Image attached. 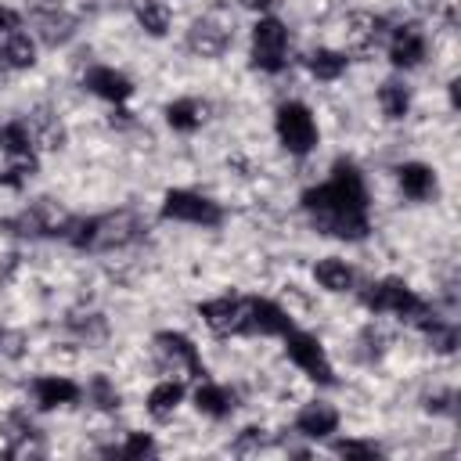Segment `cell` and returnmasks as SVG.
Instances as JSON below:
<instances>
[{
	"label": "cell",
	"mask_w": 461,
	"mask_h": 461,
	"mask_svg": "<svg viewBox=\"0 0 461 461\" xmlns=\"http://www.w3.org/2000/svg\"><path fill=\"white\" fill-rule=\"evenodd\" d=\"M299 209L306 212L310 227L324 238L360 245L375 234L371 220V187L364 169L353 158H335L328 166V176L303 187Z\"/></svg>",
	"instance_id": "1"
},
{
	"label": "cell",
	"mask_w": 461,
	"mask_h": 461,
	"mask_svg": "<svg viewBox=\"0 0 461 461\" xmlns=\"http://www.w3.org/2000/svg\"><path fill=\"white\" fill-rule=\"evenodd\" d=\"M353 295H357V303H360V310L367 317H375V321H396V324H411V321H418L432 306V299L421 295L400 274H382V277L360 281Z\"/></svg>",
	"instance_id": "2"
},
{
	"label": "cell",
	"mask_w": 461,
	"mask_h": 461,
	"mask_svg": "<svg viewBox=\"0 0 461 461\" xmlns=\"http://www.w3.org/2000/svg\"><path fill=\"white\" fill-rule=\"evenodd\" d=\"M249 68L259 76H285L292 68V25L281 14H256L249 25Z\"/></svg>",
	"instance_id": "3"
},
{
	"label": "cell",
	"mask_w": 461,
	"mask_h": 461,
	"mask_svg": "<svg viewBox=\"0 0 461 461\" xmlns=\"http://www.w3.org/2000/svg\"><path fill=\"white\" fill-rule=\"evenodd\" d=\"M270 130H274L277 148L288 158H310L321 148V119L303 97L277 101L274 115H270Z\"/></svg>",
	"instance_id": "4"
},
{
	"label": "cell",
	"mask_w": 461,
	"mask_h": 461,
	"mask_svg": "<svg viewBox=\"0 0 461 461\" xmlns=\"http://www.w3.org/2000/svg\"><path fill=\"white\" fill-rule=\"evenodd\" d=\"M158 220L180 223V227H198V230H216L227 220L223 202L198 187H166L158 198Z\"/></svg>",
	"instance_id": "5"
},
{
	"label": "cell",
	"mask_w": 461,
	"mask_h": 461,
	"mask_svg": "<svg viewBox=\"0 0 461 461\" xmlns=\"http://www.w3.org/2000/svg\"><path fill=\"white\" fill-rule=\"evenodd\" d=\"M148 349H151V360H155L158 375H180L187 382H198V378L209 375L202 346L187 331H180V328H158L151 335Z\"/></svg>",
	"instance_id": "6"
},
{
	"label": "cell",
	"mask_w": 461,
	"mask_h": 461,
	"mask_svg": "<svg viewBox=\"0 0 461 461\" xmlns=\"http://www.w3.org/2000/svg\"><path fill=\"white\" fill-rule=\"evenodd\" d=\"M277 342H281L285 360H288L306 382H313V385H335V382H339V378H335V364H331V357H328V346H324V339H321L317 331L295 324V328L285 331Z\"/></svg>",
	"instance_id": "7"
},
{
	"label": "cell",
	"mask_w": 461,
	"mask_h": 461,
	"mask_svg": "<svg viewBox=\"0 0 461 461\" xmlns=\"http://www.w3.org/2000/svg\"><path fill=\"white\" fill-rule=\"evenodd\" d=\"M429 47H432L429 29L421 22L403 18V22H393L389 25V32L382 40V58H385L389 72L411 76V72H418L429 61Z\"/></svg>",
	"instance_id": "8"
},
{
	"label": "cell",
	"mask_w": 461,
	"mask_h": 461,
	"mask_svg": "<svg viewBox=\"0 0 461 461\" xmlns=\"http://www.w3.org/2000/svg\"><path fill=\"white\" fill-rule=\"evenodd\" d=\"M25 396L36 414H58L83 403V382L65 371H40L25 382Z\"/></svg>",
	"instance_id": "9"
},
{
	"label": "cell",
	"mask_w": 461,
	"mask_h": 461,
	"mask_svg": "<svg viewBox=\"0 0 461 461\" xmlns=\"http://www.w3.org/2000/svg\"><path fill=\"white\" fill-rule=\"evenodd\" d=\"M25 29L40 40V47H47V50H65L72 40H76V32H79V18L61 4V0H40L29 14H25Z\"/></svg>",
	"instance_id": "10"
},
{
	"label": "cell",
	"mask_w": 461,
	"mask_h": 461,
	"mask_svg": "<svg viewBox=\"0 0 461 461\" xmlns=\"http://www.w3.org/2000/svg\"><path fill=\"white\" fill-rule=\"evenodd\" d=\"M79 90L101 104H130L133 94H137V83L126 68L112 65V61H90L83 72H79Z\"/></svg>",
	"instance_id": "11"
},
{
	"label": "cell",
	"mask_w": 461,
	"mask_h": 461,
	"mask_svg": "<svg viewBox=\"0 0 461 461\" xmlns=\"http://www.w3.org/2000/svg\"><path fill=\"white\" fill-rule=\"evenodd\" d=\"M393 187L407 205H436L443 184H439V169L425 158H403L393 166Z\"/></svg>",
	"instance_id": "12"
},
{
	"label": "cell",
	"mask_w": 461,
	"mask_h": 461,
	"mask_svg": "<svg viewBox=\"0 0 461 461\" xmlns=\"http://www.w3.org/2000/svg\"><path fill=\"white\" fill-rule=\"evenodd\" d=\"M144 238V220L133 209L94 212V241L90 252H122Z\"/></svg>",
	"instance_id": "13"
},
{
	"label": "cell",
	"mask_w": 461,
	"mask_h": 461,
	"mask_svg": "<svg viewBox=\"0 0 461 461\" xmlns=\"http://www.w3.org/2000/svg\"><path fill=\"white\" fill-rule=\"evenodd\" d=\"M202 328L216 339H241L245 331V295L238 292H220V295H209L194 306Z\"/></svg>",
	"instance_id": "14"
},
{
	"label": "cell",
	"mask_w": 461,
	"mask_h": 461,
	"mask_svg": "<svg viewBox=\"0 0 461 461\" xmlns=\"http://www.w3.org/2000/svg\"><path fill=\"white\" fill-rule=\"evenodd\" d=\"M295 328L292 310L274 295H245V331L241 339H281Z\"/></svg>",
	"instance_id": "15"
},
{
	"label": "cell",
	"mask_w": 461,
	"mask_h": 461,
	"mask_svg": "<svg viewBox=\"0 0 461 461\" xmlns=\"http://www.w3.org/2000/svg\"><path fill=\"white\" fill-rule=\"evenodd\" d=\"M339 429H342V411L324 396L303 400L292 414V432L306 443H328L331 436H339Z\"/></svg>",
	"instance_id": "16"
},
{
	"label": "cell",
	"mask_w": 461,
	"mask_h": 461,
	"mask_svg": "<svg viewBox=\"0 0 461 461\" xmlns=\"http://www.w3.org/2000/svg\"><path fill=\"white\" fill-rule=\"evenodd\" d=\"M187 403H191V411L198 414V418H205V421H227V418H234L238 414V403H241V396H238V389L234 385H227V382H220V378H198L194 385H191V393H187Z\"/></svg>",
	"instance_id": "17"
},
{
	"label": "cell",
	"mask_w": 461,
	"mask_h": 461,
	"mask_svg": "<svg viewBox=\"0 0 461 461\" xmlns=\"http://www.w3.org/2000/svg\"><path fill=\"white\" fill-rule=\"evenodd\" d=\"M411 328H414L418 342H421L436 360H447V357L457 353V342H461V335H457V321H454L450 313L436 310V303H432L418 321H411Z\"/></svg>",
	"instance_id": "18"
},
{
	"label": "cell",
	"mask_w": 461,
	"mask_h": 461,
	"mask_svg": "<svg viewBox=\"0 0 461 461\" xmlns=\"http://www.w3.org/2000/svg\"><path fill=\"white\" fill-rule=\"evenodd\" d=\"M187 393H191L187 378H180V375H158V378L148 385L140 407H144V414H148L151 421L162 425V421H173V418L187 407Z\"/></svg>",
	"instance_id": "19"
},
{
	"label": "cell",
	"mask_w": 461,
	"mask_h": 461,
	"mask_svg": "<svg viewBox=\"0 0 461 461\" xmlns=\"http://www.w3.org/2000/svg\"><path fill=\"white\" fill-rule=\"evenodd\" d=\"M371 101H375V112L382 115V122L400 126V122H407V119H411V112H414V101H418V97H414V86L407 83V76L389 72L385 79H378V83H375Z\"/></svg>",
	"instance_id": "20"
},
{
	"label": "cell",
	"mask_w": 461,
	"mask_h": 461,
	"mask_svg": "<svg viewBox=\"0 0 461 461\" xmlns=\"http://www.w3.org/2000/svg\"><path fill=\"white\" fill-rule=\"evenodd\" d=\"M303 72L310 76V83H321V86H335L349 76V65H353V54L339 43H317L310 47L303 58H299Z\"/></svg>",
	"instance_id": "21"
},
{
	"label": "cell",
	"mask_w": 461,
	"mask_h": 461,
	"mask_svg": "<svg viewBox=\"0 0 461 461\" xmlns=\"http://www.w3.org/2000/svg\"><path fill=\"white\" fill-rule=\"evenodd\" d=\"M310 281L324 295H353L357 285H360V270H357L353 259H346L339 252H328V256H317L310 263Z\"/></svg>",
	"instance_id": "22"
},
{
	"label": "cell",
	"mask_w": 461,
	"mask_h": 461,
	"mask_svg": "<svg viewBox=\"0 0 461 461\" xmlns=\"http://www.w3.org/2000/svg\"><path fill=\"white\" fill-rule=\"evenodd\" d=\"M162 122L176 137H194L209 122V101L194 97V94H176V97H169L162 104Z\"/></svg>",
	"instance_id": "23"
},
{
	"label": "cell",
	"mask_w": 461,
	"mask_h": 461,
	"mask_svg": "<svg viewBox=\"0 0 461 461\" xmlns=\"http://www.w3.org/2000/svg\"><path fill=\"white\" fill-rule=\"evenodd\" d=\"M40 40L22 25L7 36H0V76H22L40 65Z\"/></svg>",
	"instance_id": "24"
},
{
	"label": "cell",
	"mask_w": 461,
	"mask_h": 461,
	"mask_svg": "<svg viewBox=\"0 0 461 461\" xmlns=\"http://www.w3.org/2000/svg\"><path fill=\"white\" fill-rule=\"evenodd\" d=\"M0 155L4 158H32L40 155V133L29 115L0 119Z\"/></svg>",
	"instance_id": "25"
},
{
	"label": "cell",
	"mask_w": 461,
	"mask_h": 461,
	"mask_svg": "<svg viewBox=\"0 0 461 461\" xmlns=\"http://www.w3.org/2000/svg\"><path fill=\"white\" fill-rule=\"evenodd\" d=\"M130 11H133L137 29H140L148 40H166V36L173 32L176 14H173V4H169V0H133Z\"/></svg>",
	"instance_id": "26"
},
{
	"label": "cell",
	"mask_w": 461,
	"mask_h": 461,
	"mask_svg": "<svg viewBox=\"0 0 461 461\" xmlns=\"http://www.w3.org/2000/svg\"><path fill=\"white\" fill-rule=\"evenodd\" d=\"M65 331H68L72 342L83 346V349H94V346L108 342V335H112L108 317H104L101 310H76V313H68V317H65Z\"/></svg>",
	"instance_id": "27"
},
{
	"label": "cell",
	"mask_w": 461,
	"mask_h": 461,
	"mask_svg": "<svg viewBox=\"0 0 461 461\" xmlns=\"http://www.w3.org/2000/svg\"><path fill=\"white\" fill-rule=\"evenodd\" d=\"M83 403H86L90 411H97V414H115V411L122 407V389H119V382H115L112 375L90 371V375L83 378Z\"/></svg>",
	"instance_id": "28"
},
{
	"label": "cell",
	"mask_w": 461,
	"mask_h": 461,
	"mask_svg": "<svg viewBox=\"0 0 461 461\" xmlns=\"http://www.w3.org/2000/svg\"><path fill=\"white\" fill-rule=\"evenodd\" d=\"M328 450L335 454V457H360V461H371V457H378L382 454V443L375 439V436H331L328 439Z\"/></svg>",
	"instance_id": "29"
},
{
	"label": "cell",
	"mask_w": 461,
	"mask_h": 461,
	"mask_svg": "<svg viewBox=\"0 0 461 461\" xmlns=\"http://www.w3.org/2000/svg\"><path fill=\"white\" fill-rule=\"evenodd\" d=\"M108 454H119V457H155L158 454V439L148 429H130V432H122L119 443L108 447Z\"/></svg>",
	"instance_id": "30"
},
{
	"label": "cell",
	"mask_w": 461,
	"mask_h": 461,
	"mask_svg": "<svg viewBox=\"0 0 461 461\" xmlns=\"http://www.w3.org/2000/svg\"><path fill=\"white\" fill-rule=\"evenodd\" d=\"M421 411L432 414V418H454V411H457V393H454V385H436V389H429V393L421 396Z\"/></svg>",
	"instance_id": "31"
},
{
	"label": "cell",
	"mask_w": 461,
	"mask_h": 461,
	"mask_svg": "<svg viewBox=\"0 0 461 461\" xmlns=\"http://www.w3.org/2000/svg\"><path fill=\"white\" fill-rule=\"evenodd\" d=\"M267 447V429L263 425H245V429H238V436H234V443H230V450H238V454H256V450H263Z\"/></svg>",
	"instance_id": "32"
},
{
	"label": "cell",
	"mask_w": 461,
	"mask_h": 461,
	"mask_svg": "<svg viewBox=\"0 0 461 461\" xmlns=\"http://www.w3.org/2000/svg\"><path fill=\"white\" fill-rule=\"evenodd\" d=\"M22 25H25V11H18V7L7 4V0H0V36L14 32V29H22Z\"/></svg>",
	"instance_id": "33"
},
{
	"label": "cell",
	"mask_w": 461,
	"mask_h": 461,
	"mask_svg": "<svg viewBox=\"0 0 461 461\" xmlns=\"http://www.w3.org/2000/svg\"><path fill=\"white\" fill-rule=\"evenodd\" d=\"M18 274V256L14 252H0V288H7Z\"/></svg>",
	"instance_id": "34"
},
{
	"label": "cell",
	"mask_w": 461,
	"mask_h": 461,
	"mask_svg": "<svg viewBox=\"0 0 461 461\" xmlns=\"http://www.w3.org/2000/svg\"><path fill=\"white\" fill-rule=\"evenodd\" d=\"M234 7L256 18V14H270V11L277 7V0H234Z\"/></svg>",
	"instance_id": "35"
},
{
	"label": "cell",
	"mask_w": 461,
	"mask_h": 461,
	"mask_svg": "<svg viewBox=\"0 0 461 461\" xmlns=\"http://www.w3.org/2000/svg\"><path fill=\"white\" fill-rule=\"evenodd\" d=\"M61 4H65V0H61Z\"/></svg>",
	"instance_id": "36"
}]
</instances>
